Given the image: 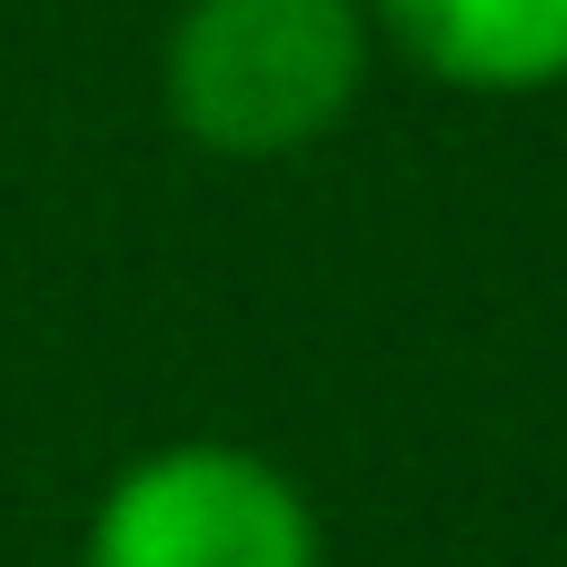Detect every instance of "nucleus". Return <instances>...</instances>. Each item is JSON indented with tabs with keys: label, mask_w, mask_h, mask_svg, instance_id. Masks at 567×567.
<instances>
[{
	"label": "nucleus",
	"mask_w": 567,
	"mask_h": 567,
	"mask_svg": "<svg viewBox=\"0 0 567 567\" xmlns=\"http://www.w3.org/2000/svg\"><path fill=\"white\" fill-rule=\"evenodd\" d=\"M369 50V0H189L159 50V100L219 159H289L359 110Z\"/></svg>",
	"instance_id": "nucleus-1"
},
{
	"label": "nucleus",
	"mask_w": 567,
	"mask_h": 567,
	"mask_svg": "<svg viewBox=\"0 0 567 567\" xmlns=\"http://www.w3.org/2000/svg\"><path fill=\"white\" fill-rule=\"evenodd\" d=\"M80 567H329V538L279 458L239 439H169L90 498Z\"/></svg>",
	"instance_id": "nucleus-2"
},
{
	"label": "nucleus",
	"mask_w": 567,
	"mask_h": 567,
	"mask_svg": "<svg viewBox=\"0 0 567 567\" xmlns=\"http://www.w3.org/2000/svg\"><path fill=\"white\" fill-rule=\"evenodd\" d=\"M369 20L468 100H528L567 80V0H369Z\"/></svg>",
	"instance_id": "nucleus-3"
}]
</instances>
